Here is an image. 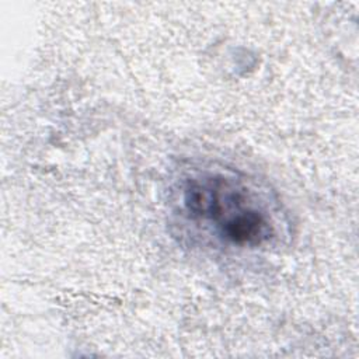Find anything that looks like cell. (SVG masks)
<instances>
[{"instance_id":"cell-1","label":"cell","mask_w":359,"mask_h":359,"mask_svg":"<svg viewBox=\"0 0 359 359\" xmlns=\"http://www.w3.org/2000/svg\"><path fill=\"white\" fill-rule=\"evenodd\" d=\"M180 188L182 215L229 245L261 247L278 233L275 202L237 172L196 171Z\"/></svg>"}]
</instances>
